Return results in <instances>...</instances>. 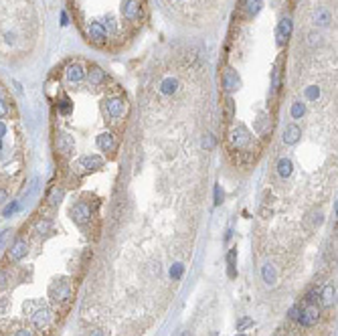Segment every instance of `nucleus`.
<instances>
[{
    "mask_svg": "<svg viewBox=\"0 0 338 336\" xmlns=\"http://www.w3.org/2000/svg\"><path fill=\"white\" fill-rule=\"evenodd\" d=\"M45 98L59 180L79 186L119 158L132 105L99 63L67 57L47 75Z\"/></svg>",
    "mask_w": 338,
    "mask_h": 336,
    "instance_id": "obj_1",
    "label": "nucleus"
},
{
    "mask_svg": "<svg viewBox=\"0 0 338 336\" xmlns=\"http://www.w3.org/2000/svg\"><path fill=\"white\" fill-rule=\"evenodd\" d=\"M65 6L89 47L119 53L144 29L150 0H65Z\"/></svg>",
    "mask_w": 338,
    "mask_h": 336,
    "instance_id": "obj_2",
    "label": "nucleus"
},
{
    "mask_svg": "<svg viewBox=\"0 0 338 336\" xmlns=\"http://www.w3.org/2000/svg\"><path fill=\"white\" fill-rule=\"evenodd\" d=\"M29 174V146L20 110L10 87L0 79V211L20 195Z\"/></svg>",
    "mask_w": 338,
    "mask_h": 336,
    "instance_id": "obj_3",
    "label": "nucleus"
},
{
    "mask_svg": "<svg viewBox=\"0 0 338 336\" xmlns=\"http://www.w3.org/2000/svg\"><path fill=\"white\" fill-rule=\"evenodd\" d=\"M40 35L37 0H0V63L20 65L31 59Z\"/></svg>",
    "mask_w": 338,
    "mask_h": 336,
    "instance_id": "obj_4",
    "label": "nucleus"
},
{
    "mask_svg": "<svg viewBox=\"0 0 338 336\" xmlns=\"http://www.w3.org/2000/svg\"><path fill=\"white\" fill-rule=\"evenodd\" d=\"M320 314H322V308L320 304H304L302 306V310L298 314V324L304 326V328H312L318 324V320H320Z\"/></svg>",
    "mask_w": 338,
    "mask_h": 336,
    "instance_id": "obj_5",
    "label": "nucleus"
},
{
    "mask_svg": "<svg viewBox=\"0 0 338 336\" xmlns=\"http://www.w3.org/2000/svg\"><path fill=\"white\" fill-rule=\"evenodd\" d=\"M336 302V288L332 284H328L320 292V308H332Z\"/></svg>",
    "mask_w": 338,
    "mask_h": 336,
    "instance_id": "obj_6",
    "label": "nucleus"
},
{
    "mask_svg": "<svg viewBox=\"0 0 338 336\" xmlns=\"http://www.w3.org/2000/svg\"><path fill=\"white\" fill-rule=\"evenodd\" d=\"M261 276H263V281H265L267 286H276V281H278V274H276V267H274L272 263H265V265H263Z\"/></svg>",
    "mask_w": 338,
    "mask_h": 336,
    "instance_id": "obj_7",
    "label": "nucleus"
},
{
    "mask_svg": "<svg viewBox=\"0 0 338 336\" xmlns=\"http://www.w3.org/2000/svg\"><path fill=\"white\" fill-rule=\"evenodd\" d=\"M182 272H184V265H182V263H174V265L170 267V277H172V279H179V277L182 276Z\"/></svg>",
    "mask_w": 338,
    "mask_h": 336,
    "instance_id": "obj_8",
    "label": "nucleus"
},
{
    "mask_svg": "<svg viewBox=\"0 0 338 336\" xmlns=\"http://www.w3.org/2000/svg\"><path fill=\"white\" fill-rule=\"evenodd\" d=\"M91 336H105V334H103V330H93Z\"/></svg>",
    "mask_w": 338,
    "mask_h": 336,
    "instance_id": "obj_9",
    "label": "nucleus"
},
{
    "mask_svg": "<svg viewBox=\"0 0 338 336\" xmlns=\"http://www.w3.org/2000/svg\"><path fill=\"white\" fill-rule=\"evenodd\" d=\"M180 336H191V334H188V332H184V334H180Z\"/></svg>",
    "mask_w": 338,
    "mask_h": 336,
    "instance_id": "obj_10",
    "label": "nucleus"
}]
</instances>
